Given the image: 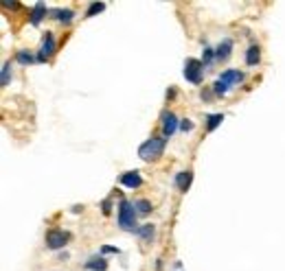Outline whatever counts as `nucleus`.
I'll return each mask as SVG.
<instances>
[{
	"mask_svg": "<svg viewBox=\"0 0 285 271\" xmlns=\"http://www.w3.org/2000/svg\"><path fill=\"white\" fill-rule=\"evenodd\" d=\"M68 234L64 232V230H50L47 234V247L48 249H62L66 243H68Z\"/></svg>",
	"mask_w": 285,
	"mask_h": 271,
	"instance_id": "39448f33",
	"label": "nucleus"
},
{
	"mask_svg": "<svg viewBox=\"0 0 285 271\" xmlns=\"http://www.w3.org/2000/svg\"><path fill=\"white\" fill-rule=\"evenodd\" d=\"M259 59H261V48H259V46H250V48L246 50V64L248 66H257Z\"/></svg>",
	"mask_w": 285,
	"mask_h": 271,
	"instance_id": "9b49d317",
	"label": "nucleus"
},
{
	"mask_svg": "<svg viewBox=\"0 0 285 271\" xmlns=\"http://www.w3.org/2000/svg\"><path fill=\"white\" fill-rule=\"evenodd\" d=\"M101 252H103V254H119V249H116V247H108V245H105Z\"/></svg>",
	"mask_w": 285,
	"mask_h": 271,
	"instance_id": "5701e85b",
	"label": "nucleus"
},
{
	"mask_svg": "<svg viewBox=\"0 0 285 271\" xmlns=\"http://www.w3.org/2000/svg\"><path fill=\"white\" fill-rule=\"evenodd\" d=\"M119 226L123 228V230H134L136 232V210H134V206H132L130 201H121L119 203Z\"/></svg>",
	"mask_w": 285,
	"mask_h": 271,
	"instance_id": "7ed1b4c3",
	"label": "nucleus"
},
{
	"mask_svg": "<svg viewBox=\"0 0 285 271\" xmlns=\"http://www.w3.org/2000/svg\"><path fill=\"white\" fill-rule=\"evenodd\" d=\"M213 57H215V50H213V48H208V46H206V48H204V59H202V64H204V68H206V66H211Z\"/></svg>",
	"mask_w": 285,
	"mask_h": 271,
	"instance_id": "aec40b11",
	"label": "nucleus"
},
{
	"mask_svg": "<svg viewBox=\"0 0 285 271\" xmlns=\"http://www.w3.org/2000/svg\"><path fill=\"white\" fill-rule=\"evenodd\" d=\"M110 210H112V208H110V201H103V214H110Z\"/></svg>",
	"mask_w": 285,
	"mask_h": 271,
	"instance_id": "b1692460",
	"label": "nucleus"
},
{
	"mask_svg": "<svg viewBox=\"0 0 285 271\" xmlns=\"http://www.w3.org/2000/svg\"><path fill=\"white\" fill-rule=\"evenodd\" d=\"M231 50H233V42H231V39H224V42L215 48V59H220V61L228 59V57H231Z\"/></svg>",
	"mask_w": 285,
	"mask_h": 271,
	"instance_id": "9d476101",
	"label": "nucleus"
},
{
	"mask_svg": "<svg viewBox=\"0 0 285 271\" xmlns=\"http://www.w3.org/2000/svg\"><path fill=\"white\" fill-rule=\"evenodd\" d=\"M241 81H243V75L239 73V70H226V73H222L220 79L213 83V92H215L217 96H224V94H228V90L239 85Z\"/></svg>",
	"mask_w": 285,
	"mask_h": 271,
	"instance_id": "f257e3e1",
	"label": "nucleus"
},
{
	"mask_svg": "<svg viewBox=\"0 0 285 271\" xmlns=\"http://www.w3.org/2000/svg\"><path fill=\"white\" fill-rule=\"evenodd\" d=\"M53 15L59 20V22H70L75 13H73V11H68V9H66V11H62V9H57V11H53Z\"/></svg>",
	"mask_w": 285,
	"mask_h": 271,
	"instance_id": "2eb2a0df",
	"label": "nucleus"
},
{
	"mask_svg": "<svg viewBox=\"0 0 285 271\" xmlns=\"http://www.w3.org/2000/svg\"><path fill=\"white\" fill-rule=\"evenodd\" d=\"M136 234H139L141 238H145V241H149V238L154 236V226H142V228H136Z\"/></svg>",
	"mask_w": 285,
	"mask_h": 271,
	"instance_id": "4468645a",
	"label": "nucleus"
},
{
	"mask_svg": "<svg viewBox=\"0 0 285 271\" xmlns=\"http://www.w3.org/2000/svg\"><path fill=\"white\" fill-rule=\"evenodd\" d=\"M222 120H224V116H222V114H211V116H208V122H206L208 131H213V129H215V127L220 125Z\"/></svg>",
	"mask_w": 285,
	"mask_h": 271,
	"instance_id": "dca6fc26",
	"label": "nucleus"
},
{
	"mask_svg": "<svg viewBox=\"0 0 285 271\" xmlns=\"http://www.w3.org/2000/svg\"><path fill=\"white\" fill-rule=\"evenodd\" d=\"M105 9V4L103 2H93L88 7V11H86V15H96V13H101Z\"/></svg>",
	"mask_w": 285,
	"mask_h": 271,
	"instance_id": "a211bd4d",
	"label": "nucleus"
},
{
	"mask_svg": "<svg viewBox=\"0 0 285 271\" xmlns=\"http://www.w3.org/2000/svg\"><path fill=\"white\" fill-rule=\"evenodd\" d=\"M53 53H55V39L50 33H47V38H44V42H42V48H40V53H38V61H47Z\"/></svg>",
	"mask_w": 285,
	"mask_h": 271,
	"instance_id": "0eeeda50",
	"label": "nucleus"
},
{
	"mask_svg": "<svg viewBox=\"0 0 285 271\" xmlns=\"http://www.w3.org/2000/svg\"><path fill=\"white\" fill-rule=\"evenodd\" d=\"M134 208H136V210H139L141 214H147V212L151 210V203L147 201V199H141V201H136V203H134Z\"/></svg>",
	"mask_w": 285,
	"mask_h": 271,
	"instance_id": "f3484780",
	"label": "nucleus"
},
{
	"mask_svg": "<svg viewBox=\"0 0 285 271\" xmlns=\"http://www.w3.org/2000/svg\"><path fill=\"white\" fill-rule=\"evenodd\" d=\"M86 267L93 269V271H105V267H108V263H105L103 258H90L88 263H86Z\"/></svg>",
	"mask_w": 285,
	"mask_h": 271,
	"instance_id": "ddd939ff",
	"label": "nucleus"
},
{
	"mask_svg": "<svg viewBox=\"0 0 285 271\" xmlns=\"http://www.w3.org/2000/svg\"><path fill=\"white\" fill-rule=\"evenodd\" d=\"M162 151H165V138H149V140H145L139 147V155H141V160H145V162L158 160L162 155Z\"/></svg>",
	"mask_w": 285,
	"mask_h": 271,
	"instance_id": "f03ea898",
	"label": "nucleus"
},
{
	"mask_svg": "<svg viewBox=\"0 0 285 271\" xmlns=\"http://www.w3.org/2000/svg\"><path fill=\"white\" fill-rule=\"evenodd\" d=\"M180 129H182V131H191V129H193V122L185 118V120L180 122Z\"/></svg>",
	"mask_w": 285,
	"mask_h": 271,
	"instance_id": "4be33fe9",
	"label": "nucleus"
},
{
	"mask_svg": "<svg viewBox=\"0 0 285 271\" xmlns=\"http://www.w3.org/2000/svg\"><path fill=\"white\" fill-rule=\"evenodd\" d=\"M44 13H47V7H44V2H38V4L33 7V13H31V24H35V27H38V24L42 22Z\"/></svg>",
	"mask_w": 285,
	"mask_h": 271,
	"instance_id": "f8f14e48",
	"label": "nucleus"
},
{
	"mask_svg": "<svg viewBox=\"0 0 285 271\" xmlns=\"http://www.w3.org/2000/svg\"><path fill=\"white\" fill-rule=\"evenodd\" d=\"M191 180H193V173L191 171H180L176 175V186L180 188L182 193H187V188L191 186Z\"/></svg>",
	"mask_w": 285,
	"mask_h": 271,
	"instance_id": "1a4fd4ad",
	"label": "nucleus"
},
{
	"mask_svg": "<svg viewBox=\"0 0 285 271\" xmlns=\"http://www.w3.org/2000/svg\"><path fill=\"white\" fill-rule=\"evenodd\" d=\"M202 73H204V64H202V61L187 59V64H185V79L187 81L200 85L202 83Z\"/></svg>",
	"mask_w": 285,
	"mask_h": 271,
	"instance_id": "20e7f679",
	"label": "nucleus"
},
{
	"mask_svg": "<svg viewBox=\"0 0 285 271\" xmlns=\"http://www.w3.org/2000/svg\"><path fill=\"white\" fill-rule=\"evenodd\" d=\"M18 61H20L22 66H29V64L33 61V57L27 53V50H18Z\"/></svg>",
	"mask_w": 285,
	"mask_h": 271,
	"instance_id": "6ab92c4d",
	"label": "nucleus"
},
{
	"mask_svg": "<svg viewBox=\"0 0 285 271\" xmlns=\"http://www.w3.org/2000/svg\"><path fill=\"white\" fill-rule=\"evenodd\" d=\"M121 184H123L125 188H132V191H134V188H139L142 184V177H141L139 171H130V173H123V175H121Z\"/></svg>",
	"mask_w": 285,
	"mask_h": 271,
	"instance_id": "6e6552de",
	"label": "nucleus"
},
{
	"mask_svg": "<svg viewBox=\"0 0 285 271\" xmlns=\"http://www.w3.org/2000/svg\"><path fill=\"white\" fill-rule=\"evenodd\" d=\"M178 129V118L176 114H171V112H165L162 114V134H165V138H171L176 134Z\"/></svg>",
	"mask_w": 285,
	"mask_h": 271,
	"instance_id": "423d86ee",
	"label": "nucleus"
},
{
	"mask_svg": "<svg viewBox=\"0 0 285 271\" xmlns=\"http://www.w3.org/2000/svg\"><path fill=\"white\" fill-rule=\"evenodd\" d=\"M9 70H11V64L2 66V85H9Z\"/></svg>",
	"mask_w": 285,
	"mask_h": 271,
	"instance_id": "412c9836",
	"label": "nucleus"
}]
</instances>
